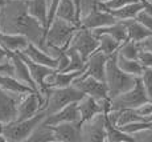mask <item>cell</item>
<instances>
[{
    "label": "cell",
    "instance_id": "52a82bcc",
    "mask_svg": "<svg viewBox=\"0 0 152 142\" xmlns=\"http://www.w3.org/2000/svg\"><path fill=\"white\" fill-rule=\"evenodd\" d=\"M72 85L77 88L78 90H81L83 94L95 98L97 101H103V100L110 98L106 82L91 77L89 75H85V73L73 80Z\"/></svg>",
    "mask_w": 152,
    "mask_h": 142
},
{
    "label": "cell",
    "instance_id": "83f0119b",
    "mask_svg": "<svg viewBox=\"0 0 152 142\" xmlns=\"http://www.w3.org/2000/svg\"><path fill=\"white\" fill-rule=\"evenodd\" d=\"M29 142H56L54 138V132L52 129V126L45 125V124H39L34 128V130L31 133V135L28 137Z\"/></svg>",
    "mask_w": 152,
    "mask_h": 142
},
{
    "label": "cell",
    "instance_id": "8fae6325",
    "mask_svg": "<svg viewBox=\"0 0 152 142\" xmlns=\"http://www.w3.org/2000/svg\"><path fill=\"white\" fill-rule=\"evenodd\" d=\"M118 21L115 16H113L109 11H104L102 8H99L98 5L86 15L83 16L82 19H80L78 21V25L81 28H86V29H97V28H101V27H106V25H110V24H114V23Z\"/></svg>",
    "mask_w": 152,
    "mask_h": 142
},
{
    "label": "cell",
    "instance_id": "2e32d148",
    "mask_svg": "<svg viewBox=\"0 0 152 142\" xmlns=\"http://www.w3.org/2000/svg\"><path fill=\"white\" fill-rule=\"evenodd\" d=\"M23 94L0 89V122L7 124L16 118V106Z\"/></svg>",
    "mask_w": 152,
    "mask_h": 142
},
{
    "label": "cell",
    "instance_id": "ac0fdd59",
    "mask_svg": "<svg viewBox=\"0 0 152 142\" xmlns=\"http://www.w3.org/2000/svg\"><path fill=\"white\" fill-rule=\"evenodd\" d=\"M10 60H11V63H12V65H13V77L17 78L19 81H21L23 84L28 85V87L31 88L33 92L39 93V89H37L36 84H34L33 78H32L31 73H29L28 65L25 64V61L23 60L21 57H20L19 53H11V55H10ZM40 96H41V94H40Z\"/></svg>",
    "mask_w": 152,
    "mask_h": 142
},
{
    "label": "cell",
    "instance_id": "b9f144b4",
    "mask_svg": "<svg viewBox=\"0 0 152 142\" xmlns=\"http://www.w3.org/2000/svg\"><path fill=\"white\" fill-rule=\"evenodd\" d=\"M138 44H139L140 49H143V51H148V52H151V53H152V36L145 37L144 40L139 41Z\"/></svg>",
    "mask_w": 152,
    "mask_h": 142
},
{
    "label": "cell",
    "instance_id": "1f68e13d",
    "mask_svg": "<svg viewBox=\"0 0 152 142\" xmlns=\"http://www.w3.org/2000/svg\"><path fill=\"white\" fill-rule=\"evenodd\" d=\"M65 52L69 57V63L66 65V68L62 72H73V70H85V61L81 57V55L78 51H75L72 47H66Z\"/></svg>",
    "mask_w": 152,
    "mask_h": 142
},
{
    "label": "cell",
    "instance_id": "4fadbf2b",
    "mask_svg": "<svg viewBox=\"0 0 152 142\" xmlns=\"http://www.w3.org/2000/svg\"><path fill=\"white\" fill-rule=\"evenodd\" d=\"M81 121L74 122H61L53 125L52 129L54 132L56 142H80L82 141L81 134Z\"/></svg>",
    "mask_w": 152,
    "mask_h": 142
},
{
    "label": "cell",
    "instance_id": "7dc6e473",
    "mask_svg": "<svg viewBox=\"0 0 152 142\" xmlns=\"http://www.w3.org/2000/svg\"><path fill=\"white\" fill-rule=\"evenodd\" d=\"M147 120H148V121H151V122H152V114H151V116H150V117H148V118H147Z\"/></svg>",
    "mask_w": 152,
    "mask_h": 142
},
{
    "label": "cell",
    "instance_id": "7bdbcfd3",
    "mask_svg": "<svg viewBox=\"0 0 152 142\" xmlns=\"http://www.w3.org/2000/svg\"><path fill=\"white\" fill-rule=\"evenodd\" d=\"M10 52H7L1 45H0V61H7L10 58Z\"/></svg>",
    "mask_w": 152,
    "mask_h": 142
},
{
    "label": "cell",
    "instance_id": "3957f363",
    "mask_svg": "<svg viewBox=\"0 0 152 142\" xmlns=\"http://www.w3.org/2000/svg\"><path fill=\"white\" fill-rule=\"evenodd\" d=\"M78 28L80 25L54 17L45 32V51L48 52L49 48L65 49L69 45L72 36Z\"/></svg>",
    "mask_w": 152,
    "mask_h": 142
},
{
    "label": "cell",
    "instance_id": "8d00e7d4",
    "mask_svg": "<svg viewBox=\"0 0 152 142\" xmlns=\"http://www.w3.org/2000/svg\"><path fill=\"white\" fill-rule=\"evenodd\" d=\"M97 5L98 3L95 0H80V19H82L89 12H91Z\"/></svg>",
    "mask_w": 152,
    "mask_h": 142
},
{
    "label": "cell",
    "instance_id": "d4e9b609",
    "mask_svg": "<svg viewBox=\"0 0 152 142\" xmlns=\"http://www.w3.org/2000/svg\"><path fill=\"white\" fill-rule=\"evenodd\" d=\"M0 89L11 92V93H29V92H33L28 85L23 84L21 81H19L17 78H15L11 75H3L0 73Z\"/></svg>",
    "mask_w": 152,
    "mask_h": 142
},
{
    "label": "cell",
    "instance_id": "30bf717a",
    "mask_svg": "<svg viewBox=\"0 0 152 142\" xmlns=\"http://www.w3.org/2000/svg\"><path fill=\"white\" fill-rule=\"evenodd\" d=\"M106 113H99L81 125L82 141L89 142H106V129H104Z\"/></svg>",
    "mask_w": 152,
    "mask_h": 142
},
{
    "label": "cell",
    "instance_id": "f1b7e54d",
    "mask_svg": "<svg viewBox=\"0 0 152 142\" xmlns=\"http://www.w3.org/2000/svg\"><path fill=\"white\" fill-rule=\"evenodd\" d=\"M116 65L119 67V69L123 70L124 73L131 76L139 77L143 72V67L139 63V60H134V58H126L123 56L116 53Z\"/></svg>",
    "mask_w": 152,
    "mask_h": 142
},
{
    "label": "cell",
    "instance_id": "74e56055",
    "mask_svg": "<svg viewBox=\"0 0 152 142\" xmlns=\"http://www.w3.org/2000/svg\"><path fill=\"white\" fill-rule=\"evenodd\" d=\"M134 110H135L140 117H143V118H145V120H147V118L152 114V101H147V102L142 104V105L136 106Z\"/></svg>",
    "mask_w": 152,
    "mask_h": 142
},
{
    "label": "cell",
    "instance_id": "e0dca14e",
    "mask_svg": "<svg viewBox=\"0 0 152 142\" xmlns=\"http://www.w3.org/2000/svg\"><path fill=\"white\" fill-rule=\"evenodd\" d=\"M107 58H109V56H106L101 51H95L85 61L83 73L97 80H101V81H104V68H106Z\"/></svg>",
    "mask_w": 152,
    "mask_h": 142
},
{
    "label": "cell",
    "instance_id": "c3c4849f",
    "mask_svg": "<svg viewBox=\"0 0 152 142\" xmlns=\"http://www.w3.org/2000/svg\"><path fill=\"white\" fill-rule=\"evenodd\" d=\"M1 3H3V1H1V0H0V7H1Z\"/></svg>",
    "mask_w": 152,
    "mask_h": 142
},
{
    "label": "cell",
    "instance_id": "bcb514c9",
    "mask_svg": "<svg viewBox=\"0 0 152 142\" xmlns=\"http://www.w3.org/2000/svg\"><path fill=\"white\" fill-rule=\"evenodd\" d=\"M1 1H11V0H1ZM20 1H27V0H20Z\"/></svg>",
    "mask_w": 152,
    "mask_h": 142
},
{
    "label": "cell",
    "instance_id": "7a4b0ae2",
    "mask_svg": "<svg viewBox=\"0 0 152 142\" xmlns=\"http://www.w3.org/2000/svg\"><path fill=\"white\" fill-rule=\"evenodd\" d=\"M104 82L107 85L110 100L122 94L123 92L131 89L135 85L136 77L124 73L116 65V52L109 56L104 68Z\"/></svg>",
    "mask_w": 152,
    "mask_h": 142
},
{
    "label": "cell",
    "instance_id": "60d3db41",
    "mask_svg": "<svg viewBox=\"0 0 152 142\" xmlns=\"http://www.w3.org/2000/svg\"><path fill=\"white\" fill-rule=\"evenodd\" d=\"M0 73L13 76V65L11 63L10 58L7 61H0Z\"/></svg>",
    "mask_w": 152,
    "mask_h": 142
},
{
    "label": "cell",
    "instance_id": "6da1fadb",
    "mask_svg": "<svg viewBox=\"0 0 152 142\" xmlns=\"http://www.w3.org/2000/svg\"><path fill=\"white\" fill-rule=\"evenodd\" d=\"M0 32L20 33L45 51L46 29L27 11L25 1H3L0 7Z\"/></svg>",
    "mask_w": 152,
    "mask_h": 142
},
{
    "label": "cell",
    "instance_id": "d590c367",
    "mask_svg": "<svg viewBox=\"0 0 152 142\" xmlns=\"http://www.w3.org/2000/svg\"><path fill=\"white\" fill-rule=\"evenodd\" d=\"M132 1H136V0H109L106 3L98 4V7L104 11H114V10H118V8L123 7L126 4H130Z\"/></svg>",
    "mask_w": 152,
    "mask_h": 142
},
{
    "label": "cell",
    "instance_id": "f546056e",
    "mask_svg": "<svg viewBox=\"0 0 152 142\" xmlns=\"http://www.w3.org/2000/svg\"><path fill=\"white\" fill-rule=\"evenodd\" d=\"M104 129H106V142H132L135 138L127 133L122 132L119 128L110 122L106 117L104 121Z\"/></svg>",
    "mask_w": 152,
    "mask_h": 142
},
{
    "label": "cell",
    "instance_id": "4316f807",
    "mask_svg": "<svg viewBox=\"0 0 152 142\" xmlns=\"http://www.w3.org/2000/svg\"><path fill=\"white\" fill-rule=\"evenodd\" d=\"M143 10H144V5H143L139 0H136V1H132V3H130V4H126L123 7L118 8V10L109 11V12L113 15V16H115L118 20L124 21V20L135 19L136 15Z\"/></svg>",
    "mask_w": 152,
    "mask_h": 142
},
{
    "label": "cell",
    "instance_id": "484cf974",
    "mask_svg": "<svg viewBox=\"0 0 152 142\" xmlns=\"http://www.w3.org/2000/svg\"><path fill=\"white\" fill-rule=\"evenodd\" d=\"M58 19H62L65 21L73 23V24L78 25V16L77 11H75V5L73 0H60L56 10V16Z\"/></svg>",
    "mask_w": 152,
    "mask_h": 142
},
{
    "label": "cell",
    "instance_id": "cb8c5ba5",
    "mask_svg": "<svg viewBox=\"0 0 152 142\" xmlns=\"http://www.w3.org/2000/svg\"><path fill=\"white\" fill-rule=\"evenodd\" d=\"M93 35H99V33H107V35H111L115 40H118L119 43H124L126 40L128 39L127 36V29H126V25L123 21L118 20L116 23L114 24H110V25H106V27H101V28H97V29H93Z\"/></svg>",
    "mask_w": 152,
    "mask_h": 142
},
{
    "label": "cell",
    "instance_id": "7402d4cb",
    "mask_svg": "<svg viewBox=\"0 0 152 142\" xmlns=\"http://www.w3.org/2000/svg\"><path fill=\"white\" fill-rule=\"evenodd\" d=\"M27 11L44 28H48V0H27Z\"/></svg>",
    "mask_w": 152,
    "mask_h": 142
},
{
    "label": "cell",
    "instance_id": "d6986e66",
    "mask_svg": "<svg viewBox=\"0 0 152 142\" xmlns=\"http://www.w3.org/2000/svg\"><path fill=\"white\" fill-rule=\"evenodd\" d=\"M17 53L24 55L25 57L29 58L31 61H33V63L46 65V67L53 68V69H57V67H58L57 58H54L52 55H49L46 51H44V49H41L40 47H37L36 44H33V43H29L28 47L24 51L17 52Z\"/></svg>",
    "mask_w": 152,
    "mask_h": 142
},
{
    "label": "cell",
    "instance_id": "f35d334b",
    "mask_svg": "<svg viewBox=\"0 0 152 142\" xmlns=\"http://www.w3.org/2000/svg\"><path fill=\"white\" fill-rule=\"evenodd\" d=\"M138 60H139V63L142 64L143 68H150V69H152V53L151 52L140 49Z\"/></svg>",
    "mask_w": 152,
    "mask_h": 142
},
{
    "label": "cell",
    "instance_id": "ba28073f",
    "mask_svg": "<svg viewBox=\"0 0 152 142\" xmlns=\"http://www.w3.org/2000/svg\"><path fill=\"white\" fill-rule=\"evenodd\" d=\"M68 47H72L75 51H78L83 61H86L87 57L98 49V40L90 29L80 27L72 36Z\"/></svg>",
    "mask_w": 152,
    "mask_h": 142
},
{
    "label": "cell",
    "instance_id": "d6a6232c",
    "mask_svg": "<svg viewBox=\"0 0 152 142\" xmlns=\"http://www.w3.org/2000/svg\"><path fill=\"white\" fill-rule=\"evenodd\" d=\"M139 52H140L139 44L130 39H127L124 43H122L121 47L118 48V51H116L118 55L123 56L126 58H134V60H138Z\"/></svg>",
    "mask_w": 152,
    "mask_h": 142
},
{
    "label": "cell",
    "instance_id": "603a6c76",
    "mask_svg": "<svg viewBox=\"0 0 152 142\" xmlns=\"http://www.w3.org/2000/svg\"><path fill=\"white\" fill-rule=\"evenodd\" d=\"M124 25L127 29V36L130 40L139 43V41L144 40L145 37L152 36V31L148 29L145 25H143L140 21H138L136 19H131V20H124Z\"/></svg>",
    "mask_w": 152,
    "mask_h": 142
},
{
    "label": "cell",
    "instance_id": "7c38bea8",
    "mask_svg": "<svg viewBox=\"0 0 152 142\" xmlns=\"http://www.w3.org/2000/svg\"><path fill=\"white\" fill-rule=\"evenodd\" d=\"M78 110H80L81 122L87 121L99 113H107L110 110V98L103 101H97L90 96H85L78 101Z\"/></svg>",
    "mask_w": 152,
    "mask_h": 142
},
{
    "label": "cell",
    "instance_id": "277c9868",
    "mask_svg": "<svg viewBox=\"0 0 152 142\" xmlns=\"http://www.w3.org/2000/svg\"><path fill=\"white\" fill-rule=\"evenodd\" d=\"M46 113L44 109L34 114L33 117L27 118L23 121H11V122L4 124L3 128V135L5 138V142H23L27 141L31 133L34 130L39 124L42 122Z\"/></svg>",
    "mask_w": 152,
    "mask_h": 142
},
{
    "label": "cell",
    "instance_id": "44dd1931",
    "mask_svg": "<svg viewBox=\"0 0 152 142\" xmlns=\"http://www.w3.org/2000/svg\"><path fill=\"white\" fill-rule=\"evenodd\" d=\"M85 70H73V72H60L53 70L45 77V85L48 88H64L72 85L73 80L81 76Z\"/></svg>",
    "mask_w": 152,
    "mask_h": 142
},
{
    "label": "cell",
    "instance_id": "ffe728a7",
    "mask_svg": "<svg viewBox=\"0 0 152 142\" xmlns=\"http://www.w3.org/2000/svg\"><path fill=\"white\" fill-rule=\"evenodd\" d=\"M31 43L28 37L20 33H5L0 32V45L10 53H17L24 51Z\"/></svg>",
    "mask_w": 152,
    "mask_h": 142
},
{
    "label": "cell",
    "instance_id": "ab89813d",
    "mask_svg": "<svg viewBox=\"0 0 152 142\" xmlns=\"http://www.w3.org/2000/svg\"><path fill=\"white\" fill-rule=\"evenodd\" d=\"M135 19L138 20V21L142 23L143 25H145L148 29H151V31H152V16H151V15H148L144 10L140 11V12L136 15Z\"/></svg>",
    "mask_w": 152,
    "mask_h": 142
},
{
    "label": "cell",
    "instance_id": "9a60e30c",
    "mask_svg": "<svg viewBox=\"0 0 152 142\" xmlns=\"http://www.w3.org/2000/svg\"><path fill=\"white\" fill-rule=\"evenodd\" d=\"M19 55H20V57L25 61V64L28 65L29 73H31L32 78H33L34 84H36L37 89H39V93L44 97V101H45V96H46V93H48V90H49V88L45 85V77L49 75V73L53 72L54 69L53 68L46 67V65L33 63V61H31L29 58L25 57L24 55H21V53H19Z\"/></svg>",
    "mask_w": 152,
    "mask_h": 142
},
{
    "label": "cell",
    "instance_id": "836d02e7",
    "mask_svg": "<svg viewBox=\"0 0 152 142\" xmlns=\"http://www.w3.org/2000/svg\"><path fill=\"white\" fill-rule=\"evenodd\" d=\"M152 128V122L151 121H148V120H140V121H135V122H131V124H127V125H124V126H121V129L122 132H124V133H127V134H130V135H135V134H138V133L140 132H143V130H147V129H151ZM135 138V137H134Z\"/></svg>",
    "mask_w": 152,
    "mask_h": 142
},
{
    "label": "cell",
    "instance_id": "9c48e42d",
    "mask_svg": "<svg viewBox=\"0 0 152 142\" xmlns=\"http://www.w3.org/2000/svg\"><path fill=\"white\" fill-rule=\"evenodd\" d=\"M44 106V97L36 92L24 93L20 97L16 106V118L13 121H23L33 117L37 114Z\"/></svg>",
    "mask_w": 152,
    "mask_h": 142
},
{
    "label": "cell",
    "instance_id": "ee69618b",
    "mask_svg": "<svg viewBox=\"0 0 152 142\" xmlns=\"http://www.w3.org/2000/svg\"><path fill=\"white\" fill-rule=\"evenodd\" d=\"M3 128H4V122H0V142H5V138L3 135Z\"/></svg>",
    "mask_w": 152,
    "mask_h": 142
},
{
    "label": "cell",
    "instance_id": "5bb4252c",
    "mask_svg": "<svg viewBox=\"0 0 152 142\" xmlns=\"http://www.w3.org/2000/svg\"><path fill=\"white\" fill-rule=\"evenodd\" d=\"M74 121H81L80 110H78V101L70 102L64 108H61L60 110L45 116V118L42 120V124L53 126L61 122H74Z\"/></svg>",
    "mask_w": 152,
    "mask_h": 142
},
{
    "label": "cell",
    "instance_id": "4dcf8cb0",
    "mask_svg": "<svg viewBox=\"0 0 152 142\" xmlns=\"http://www.w3.org/2000/svg\"><path fill=\"white\" fill-rule=\"evenodd\" d=\"M98 40V49L102 53H104L106 56H111L113 53H115L118 51V48L121 47V43L118 40H115L111 35L107 33H99V35H94Z\"/></svg>",
    "mask_w": 152,
    "mask_h": 142
},
{
    "label": "cell",
    "instance_id": "681fc988",
    "mask_svg": "<svg viewBox=\"0 0 152 142\" xmlns=\"http://www.w3.org/2000/svg\"><path fill=\"white\" fill-rule=\"evenodd\" d=\"M48 1H49V0H48Z\"/></svg>",
    "mask_w": 152,
    "mask_h": 142
},
{
    "label": "cell",
    "instance_id": "f6af8a7d",
    "mask_svg": "<svg viewBox=\"0 0 152 142\" xmlns=\"http://www.w3.org/2000/svg\"><path fill=\"white\" fill-rule=\"evenodd\" d=\"M95 1H97L98 4H102V3H106V1H109V0H95Z\"/></svg>",
    "mask_w": 152,
    "mask_h": 142
},
{
    "label": "cell",
    "instance_id": "5b68a950",
    "mask_svg": "<svg viewBox=\"0 0 152 142\" xmlns=\"http://www.w3.org/2000/svg\"><path fill=\"white\" fill-rule=\"evenodd\" d=\"M85 96L81 90H78L75 87L69 85L64 88H49L48 93L45 96L42 109L45 110L46 116L52 114L54 112L60 110L65 105L70 102H77Z\"/></svg>",
    "mask_w": 152,
    "mask_h": 142
},
{
    "label": "cell",
    "instance_id": "8992f818",
    "mask_svg": "<svg viewBox=\"0 0 152 142\" xmlns=\"http://www.w3.org/2000/svg\"><path fill=\"white\" fill-rule=\"evenodd\" d=\"M151 101L142 85L140 77H136V82L131 89L110 100V109H135L142 104Z\"/></svg>",
    "mask_w": 152,
    "mask_h": 142
},
{
    "label": "cell",
    "instance_id": "e575fe53",
    "mask_svg": "<svg viewBox=\"0 0 152 142\" xmlns=\"http://www.w3.org/2000/svg\"><path fill=\"white\" fill-rule=\"evenodd\" d=\"M139 77H140V81H142L143 88H144V92L147 93L148 98L152 101V69L143 68V72Z\"/></svg>",
    "mask_w": 152,
    "mask_h": 142
}]
</instances>
